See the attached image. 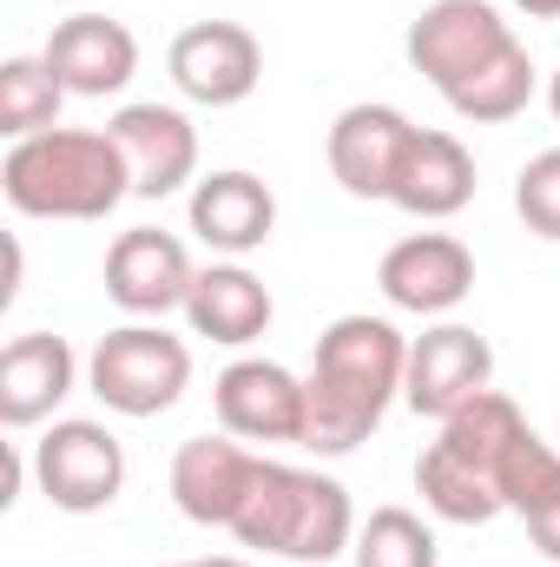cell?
<instances>
[{
	"instance_id": "obj_1",
	"label": "cell",
	"mask_w": 560,
	"mask_h": 567,
	"mask_svg": "<svg viewBox=\"0 0 560 567\" xmlns=\"http://www.w3.org/2000/svg\"><path fill=\"white\" fill-rule=\"evenodd\" d=\"M403 370L409 337L390 317H336L317 337V363L303 377V449L350 455L356 442H370L403 396Z\"/></svg>"
},
{
	"instance_id": "obj_2",
	"label": "cell",
	"mask_w": 560,
	"mask_h": 567,
	"mask_svg": "<svg viewBox=\"0 0 560 567\" xmlns=\"http://www.w3.org/2000/svg\"><path fill=\"white\" fill-rule=\"evenodd\" d=\"M528 435H535L528 416L501 390H481L422 449V462H416L422 502L442 522H462V528H481V522L508 515V462H515V449Z\"/></svg>"
},
{
	"instance_id": "obj_3",
	"label": "cell",
	"mask_w": 560,
	"mask_h": 567,
	"mask_svg": "<svg viewBox=\"0 0 560 567\" xmlns=\"http://www.w3.org/2000/svg\"><path fill=\"white\" fill-rule=\"evenodd\" d=\"M0 192L20 218H106L120 198H133V172L113 133L53 126L33 140H13L0 158Z\"/></svg>"
},
{
	"instance_id": "obj_4",
	"label": "cell",
	"mask_w": 560,
	"mask_h": 567,
	"mask_svg": "<svg viewBox=\"0 0 560 567\" xmlns=\"http://www.w3.org/2000/svg\"><path fill=\"white\" fill-rule=\"evenodd\" d=\"M245 548H265L283 561H336L356 542V508L336 475L290 468V462H258V482L231 522Z\"/></svg>"
},
{
	"instance_id": "obj_5",
	"label": "cell",
	"mask_w": 560,
	"mask_h": 567,
	"mask_svg": "<svg viewBox=\"0 0 560 567\" xmlns=\"http://www.w3.org/2000/svg\"><path fill=\"white\" fill-rule=\"evenodd\" d=\"M86 383L113 416H165L191 383V350L158 323H126L93 343Z\"/></svg>"
},
{
	"instance_id": "obj_6",
	"label": "cell",
	"mask_w": 560,
	"mask_h": 567,
	"mask_svg": "<svg viewBox=\"0 0 560 567\" xmlns=\"http://www.w3.org/2000/svg\"><path fill=\"white\" fill-rule=\"evenodd\" d=\"M33 482L60 515H100L126 488V449L106 423H53L33 442Z\"/></svg>"
},
{
	"instance_id": "obj_7",
	"label": "cell",
	"mask_w": 560,
	"mask_h": 567,
	"mask_svg": "<svg viewBox=\"0 0 560 567\" xmlns=\"http://www.w3.org/2000/svg\"><path fill=\"white\" fill-rule=\"evenodd\" d=\"M409 66L448 100L462 80H475L495 53L515 47V27L488 7V0H428L409 20Z\"/></svg>"
},
{
	"instance_id": "obj_8",
	"label": "cell",
	"mask_w": 560,
	"mask_h": 567,
	"mask_svg": "<svg viewBox=\"0 0 560 567\" xmlns=\"http://www.w3.org/2000/svg\"><path fill=\"white\" fill-rule=\"evenodd\" d=\"M165 66H172V86L191 106H238L265 80V47L238 20H198V27H185L172 40Z\"/></svg>"
},
{
	"instance_id": "obj_9",
	"label": "cell",
	"mask_w": 560,
	"mask_h": 567,
	"mask_svg": "<svg viewBox=\"0 0 560 567\" xmlns=\"http://www.w3.org/2000/svg\"><path fill=\"white\" fill-rule=\"evenodd\" d=\"M495 383V350L481 330L468 323H435L409 343V370H403V403L416 416L448 423L455 410H468L481 390Z\"/></svg>"
},
{
	"instance_id": "obj_10",
	"label": "cell",
	"mask_w": 560,
	"mask_h": 567,
	"mask_svg": "<svg viewBox=\"0 0 560 567\" xmlns=\"http://www.w3.org/2000/svg\"><path fill=\"white\" fill-rule=\"evenodd\" d=\"M258 462L265 455H251L238 435H191V442H178V455H172V502H178V515L198 522V528H231L245 495H251V482H258Z\"/></svg>"
},
{
	"instance_id": "obj_11",
	"label": "cell",
	"mask_w": 560,
	"mask_h": 567,
	"mask_svg": "<svg viewBox=\"0 0 560 567\" xmlns=\"http://www.w3.org/2000/svg\"><path fill=\"white\" fill-rule=\"evenodd\" d=\"M376 284L396 310H416V317H442L455 310L468 290H475V251L448 231H409L383 251Z\"/></svg>"
},
{
	"instance_id": "obj_12",
	"label": "cell",
	"mask_w": 560,
	"mask_h": 567,
	"mask_svg": "<svg viewBox=\"0 0 560 567\" xmlns=\"http://www.w3.org/2000/svg\"><path fill=\"white\" fill-rule=\"evenodd\" d=\"M113 145L126 152V172H133V198H172L185 178H198V126L178 113V106H120L106 120Z\"/></svg>"
},
{
	"instance_id": "obj_13",
	"label": "cell",
	"mask_w": 560,
	"mask_h": 567,
	"mask_svg": "<svg viewBox=\"0 0 560 567\" xmlns=\"http://www.w3.org/2000/svg\"><path fill=\"white\" fill-rule=\"evenodd\" d=\"M218 423L238 442H297L303 449V377H290L283 363L245 357L211 383Z\"/></svg>"
},
{
	"instance_id": "obj_14",
	"label": "cell",
	"mask_w": 560,
	"mask_h": 567,
	"mask_svg": "<svg viewBox=\"0 0 560 567\" xmlns=\"http://www.w3.org/2000/svg\"><path fill=\"white\" fill-rule=\"evenodd\" d=\"M40 60L60 73V86L73 100H113L139 73V40L120 20H106V13H73V20H60L46 33Z\"/></svg>"
},
{
	"instance_id": "obj_15",
	"label": "cell",
	"mask_w": 560,
	"mask_h": 567,
	"mask_svg": "<svg viewBox=\"0 0 560 567\" xmlns=\"http://www.w3.org/2000/svg\"><path fill=\"white\" fill-rule=\"evenodd\" d=\"M191 278H198L191 251H185L172 231H152V225L120 231V238H113V251H106V297H113L120 310H133V317L185 310Z\"/></svg>"
},
{
	"instance_id": "obj_16",
	"label": "cell",
	"mask_w": 560,
	"mask_h": 567,
	"mask_svg": "<svg viewBox=\"0 0 560 567\" xmlns=\"http://www.w3.org/2000/svg\"><path fill=\"white\" fill-rule=\"evenodd\" d=\"M409 140H416V126L396 106H350V113H336L330 145H323L330 152V178L350 198H390Z\"/></svg>"
},
{
	"instance_id": "obj_17",
	"label": "cell",
	"mask_w": 560,
	"mask_h": 567,
	"mask_svg": "<svg viewBox=\"0 0 560 567\" xmlns=\"http://www.w3.org/2000/svg\"><path fill=\"white\" fill-rule=\"evenodd\" d=\"M80 383V363H73V343L53 337V330H27L0 350V423L7 429H33L46 423Z\"/></svg>"
},
{
	"instance_id": "obj_18",
	"label": "cell",
	"mask_w": 560,
	"mask_h": 567,
	"mask_svg": "<svg viewBox=\"0 0 560 567\" xmlns=\"http://www.w3.org/2000/svg\"><path fill=\"white\" fill-rule=\"evenodd\" d=\"M191 231L225 251V258H245L258 245H271L278 231V198L258 172H211L191 185Z\"/></svg>"
},
{
	"instance_id": "obj_19",
	"label": "cell",
	"mask_w": 560,
	"mask_h": 567,
	"mask_svg": "<svg viewBox=\"0 0 560 567\" xmlns=\"http://www.w3.org/2000/svg\"><path fill=\"white\" fill-rule=\"evenodd\" d=\"M271 317H278L271 290H265V278H251L245 265H205L191 278V297H185L191 337H211L225 350H245V343H258L271 330Z\"/></svg>"
},
{
	"instance_id": "obj_20",
	"label": "cell",
	"mask_w": 560,
	"mask_h": 567,
	"mask_svg": "<svg viewBox=\"0 0 560 567\" xmlns=\"http://www.w3.org/2000/svg\"><path fill=\"white\" fill-rule=\"evenodd\" d=\"M475 198V158L455 133H422L409 140L403 165H396V185H390V205H403L409 218H455L462 205Z\"/></svg>"
},
{
	"instance_id": "obj_21",
	"label": "cell",
	"mask_w": 560,
	"mask_h": 567,
	"mask_svg": "<svg viewBox=\"0 0 560 567\" xmlns=\"http://www.w3.org/2000/svg\"><path fill=\"white\" fill-rule=\"evenodd\" d=\"M528 100H535V60H528L521 40H515L508 53H495L475 80H462V86L448 93V106H455L462 120H475V126H501V120L528 113Z\"/></svg>"
},
{
	"instance_id": "obj_22",
	"label": "cell",
	"mask_w": 560,
	"mask_h": 567,
	"mask_svg": "<svg viewBox=\"0 0 560 567\" xmlns=\"http://www.w3.org/2000/svg\"><path fill=\"white\" fill-rule=\"evenodd\" d=\"M60 106H66V86H60V73L46 60H7L0 66V133L7 140L53 133Z\"/></svg>"
},
{
	"instance_id": "obj_23",
	"label": "cell",
	"mask_w": 560,
	"mask_h": 567,
	"mask_svg": "<svg viewBox=\"0 0 560 567\" xmlns=\"http://www.w3.org/2000/svg\"><path fill=\"white\" fill-rule=\"evenodd\" d=\"M350 561L356 567H435L442 555H435V535H428L422 515H409V508H376L356 528Z\"/></svg>"
},
{
	"instance_id": "obj_24",
	"label": "cell",
	"mask_w": 560,
	"mask_h": 567,
	"mask_svg": "<svg viewBox=\"0 0 560 567\" xmlns=\"http://www.w3.org/2000/svg\"><path fill=\"white\" fill-rule=\"evenodd\" d=\"M515 212H521V225H528L535 238L560 245V145L535 152V158L521 165V178H515Z\"/></svg>"
},
{
	"instance_id": "obj_25",
	"label": "cell",
	"mask_w": 560,
	"mask_h": 567,
	"mask_svg": "<svg viewBox=\"0 0 560 567\" xmlns=\"http://www.w3.org/2000/svg\"><path fill=\"white\" fill-rule=\"evenodd\" d=\"M521 522H528L535 548H541L548 561H560V482L548 488V495H541V502H535V508H528V515H521Z\"/></svg>"
},
{
	"instance_id": "obj_26",
	"label": "cell",
	"mask_w": 560,
	"mask_h": 567,
	"mask_svg": "<svg viewBox=\"0 0 560 567\" xmlns=\"http://www.w3.org/2000/svg\"><path fill=\"white\" fill-rule=\"evenodd\" d=\"M528 20H560V0H515Z\"/></svg>"
},
{
	"instance_id": "obj_27",
	"label": "cell",
	"mask_w": 560,
	"mask_h": 567,
	"mask_svg": "<svg viewBox=\"0 0 560 567\" xmlns=\"http://www.w3.org/2000/svg\"><path fill=\"white\" fill-rule=\"evenodd\" d=\"M165 567H251V561H238V555H205V561H165Z\"/></svg>"
},
{
	"instance_id": "obj_28",
	"label": "cell",
	"mask_w": 560,
	"mask_h": 567,
	"mask_svg": "<svg viewBox=\"0 0 560 567\" xmlns=\"http://www.w3.org/2000/svg\"><path fill=\"white\" fill-rule=\"evenodd\" d=\"M548 106H554V120H560V73L548 80Z\"/></svg>"
}]
</instances>
